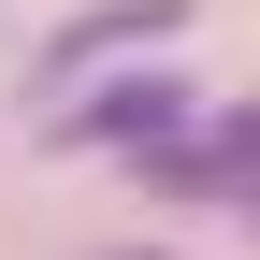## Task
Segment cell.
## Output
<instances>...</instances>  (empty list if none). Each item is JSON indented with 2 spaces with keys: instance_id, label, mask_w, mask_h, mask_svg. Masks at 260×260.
<instances>
[{
  "instance_id": "obj_1",
  "label": "cell",
  "mask_w": 260,
  "mask_h": 260,
  "mask_svg": "<svg viewBox=\"0 0 260 260\" xmlns=\"http://www.w3.org/2000/svg\"><path fill=\"white\" fill-rule=\"evenodd\" d=\"M188 116H203V87H188V73H102V87H87L73 73V102H58L44 130H58V145H159V130H188Z\"/></svg>"
},
{
  "instance_id": "obj_3",
  "label": "cell",
  "mask_w": 260,
  "mask_h": 260,
  "mask_svg": "<svg viewBox=\"0 0 260 260\" xmlns=\"http://www.w3.org/2000/svg\"><path fill=\"white\" fill-rule=\"evenodd\" d=\"M145 260H159V246H145Z\"/></svg>"
},
{
  "instance_id": "obj_2",
  "label": "cell",
  "mask_w": 260,
  "mask_h": 260,
  "mask_svg": "<svg viewBox=\"0 0 260 260\" xmlns=\"http://www.w3.org/2000/svg\"><path fill=\"white\" fill-rule=\"evenodd\" d=\"M188 29V0H102V15H73L44 44V87H73V73H102V58H130V44H174Z\"/></svg>"
}]
</instances>
